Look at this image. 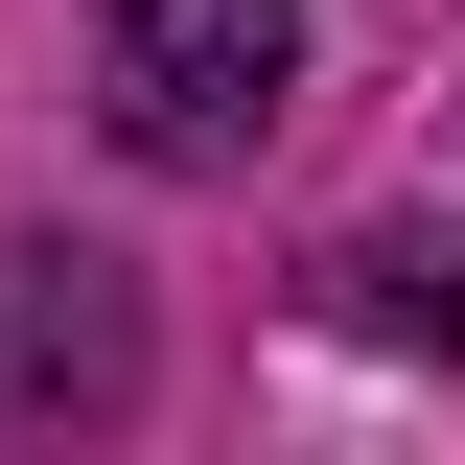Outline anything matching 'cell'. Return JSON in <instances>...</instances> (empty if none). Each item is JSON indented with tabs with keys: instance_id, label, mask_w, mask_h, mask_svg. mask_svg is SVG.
<instances>
[{
	"instance_id": "6da1fadb",
	"label": "cell",
	"mask_w": 465,
	"mask_h": 465,
	"mask_svg": "<svg viewBox=\"0 0 465 465\" xmlns=\"http://www.w3.org/2000/svg\"><path fill=\"white\" fill-rule=\"evenodd\" d=\"M302 94V0H116L94 24V116L140 163H256Z\"/></svg>"
},
{
	"instance_id": "7a4b0ae2",
	"label": "cell",
	"mask_w": 465,
	"mask_h": 465,
	"mask_svg": "<svg viewBox=\"0 0 465 465\" xmlns=\"http://www.w3.org/2000/svg\"><path fill=\"white\" fill-rule=\"evenodd\" d=\"M116 372H140V326H116L94 256H0V396L47 419V396H116Z\"/></svg>"
}]
</instances>
